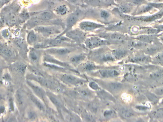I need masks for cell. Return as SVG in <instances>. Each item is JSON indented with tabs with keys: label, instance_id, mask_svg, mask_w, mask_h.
<instances>
[{
	"label": "cell",
	"instance_id": "cell-42",
	"mask_svg": "<svg viewBox=\"0 0 163 122\" xmlns=\"http://www.w3.org/2000/svg\"><path fill=\"white\" fill-rule=\"evenodd\" d=\"M120 9L123 12H124V13H127V12H128L129 11L128 7L125 6H123L121 7Z\"/></svg>",
	"mask_w": 163,
	"mask_h": 122
},
{
	"label": "cell",
	"instance_id": "cell-47",
	"mask_svg": "<svg viewBox=\"0 0 163 122\" xmlns=\"http://www.w3.org/2000/svg\"><path fill=\"white\" fill-rule=\"evenodd\" d=\"M0 118H1V117H0Z\"/></svg>",
	"mask_w": 163,
	"mask_h": 122
},
{
	"label": "cell",
	"instance_id": "cell-34",
	"mask_svg": "<svg viewBox=\"0 0 163 122\" xmlns=\"http://www.w3.org/2000/svg\"><path fill=\"white\" fill-rule=\"evenodd\" d=\"M109 38L112 40H122L123 39H124V37L123 35L120 34H111Z\"/></svg>",
	"mask_w": 163,
	"mask_h": 122
},
{
	"label": "cell",
	"instance_id": "cell-4",
	"mask_svg": "<svg viewBox=\"0 0 163 122\" xmlns=\"http://www.w3.org/2000/svg\"><path fill=\"white\" fill-rule=\"evenodd\" d=\"M75 50L76 49L72 47L60 46L47 48L45 52L51 55L63 57L68 56Z\"/></svg>",
	"mask_w": 163,
	"mask_h": 122
},
{
	"label": "cell",
	"instance_id": "cell-3",
	"mask_svg": "<svg viewBox=\"0 0 163 122\" xmlns=\"http://www.w3.org/2000/svg\"><path fill=\"white\" fill-rule=\"evenodd\" d=\"M90 57L94 60L98 62H114L116 61L111 52L104 51L103 49H98L91 53Z\"/></svg>",
	"mask_w": 163,
	"mask_h": 122
},
{
	"label": "cell",
	"instance_id": "cell-14",
	"mask_svg": "<svg viewBox=\"0 0 163 122\" xmlns=\"http://www.w3.org/2000/svg\"><path fill=\"white\" fill-rule=\"evenodd\" d=\"M79 12L76 11L74 14L70 15L66 20V29L64 33L61 34V35H58V36H61L63 34H64V33L69 31V30L76 23L77 21L78 20L79 16H80Z\"/></svg>",
	"mask_w": 163,
	"mask_h": 122
},
{
	"label": "cell",
	"instance_id": "cell-17",
	"mask_svg": "<svg viewBox=\"0 0 163 122\" xmlns=\"http://www.w3.org/2000/svg\"><path fill=\"white\" fill-rule=\"evenodd\" d=\"M87 58V55L84 54H75L73 56H71L69 61L71 64L73 65H79L83 61L85 60Z\"/></svg>",
	"mask_w": 163,
	"mask_h": 122
},
{
	"label": "cell",
	"instance_id": "cell-19",
	"mask_svg": "<svg viewBox=\"0 0 163 122\" xmlns=\"http://www.w3.org/2000/svg\"><path fill=\"white\" fill-rule=\"evenodd\" d=\"M81 70L84 72H91L97 69H100L101 67L97 66L92 62H87L81 64Z\"/></svg>",
	"mask_w": 163,
	"mask_h": 122
},
{
	"label": "cell",
	"instance_id": "cell-6",
	"mask_svg": "<svg viewBox=\"0 0 163 122\" xmlns=\"http://www.w3.org/2000/svg\"><path fill=\"white\" fill-rule=\"evenodd\" d=\"M96 82L103 88L107 90V92L111 93H117L120 92L123 89V86L122 83L117 82H104L103 81L97 80Z\"/></svg>",
	"mask_w": 163,
	"mask_h": 122
},
{
	"label": "cell",
	"instance_id": "cell-38",
	"mask_svg": "<svg viewBox=\"0 0 163 122\" xmlns=\"http://www.w3.org/2000/svg\"><path fill=\"white\" fill-rule=\"evenodd\" d=\"M144 45V42H133L131 46L134 47H141Z\"/></svg>",
	"mask_w": 163,
	"mask_h": 122
},
{
	"label": "cell",
	"instance_id": "cell-11",
	"mask_svg": "<svg viewBox=\"0 0 163 122\" xmlns=\"http://www.w3.org/2000/svg\"><path fill=\"white\" fill-rule=\"evenodd\" d=\"M43 61H44V62H46V63H50L52 64H55V65L64 67L65 68H68V69L72 70H75L73 69L71 66L68 63L61 62L60 61L58 60V59H57L56 58L52 56L51 54H48L47 53H45V54L44 55Z\"/></svg>",
	"mask_w": 163,
	"mask_h": 122
},
{
	"label": "cell",
	"instance_id": "cell-39",
	"mask_svg": "<svg viewBox=\"0 0 163 122\" xmlns=\"http://www.w3.org/2000/svg\"><path fill=\"white\" fill-rule=\"evenodd\" d=\"M89 108L91 111H92L93 113H95L98 110V106L97 105H91L89 106Z\"/></svg>",
	"mask_w": 163,
	"mask_h": 122
},
{
	"label": "cell",
	"instance_id": "cell-36",
	"mask_svg": "<svg viewBox=\"0 0 163 122\" xmlns=\"http://www.w3.org/2000/svg\"><path fill=\"white\" fill-rule=\"evenodd\" d=\"M7 108L4 105H0V117H3L7 112Z\"/></svg>",
	"mask_w": 163,
	"mask_h": 122
},
{
	"label": "cell",
	"instance_id": "cell-18",
	"mask_svg": "<svg viewBox=\"0 0 163 122\" xmlns=\"http://www.w3.org/2000/svg\"><path fill=\"white\" fill-rule=\"evenodd\" d=\"M79 95L85 99H91L94 97V93L87 88H80L77 89Z\"/></svg>",
	"mask_w": 163,
	"mask_h": 122
},
{
	"label": "cell",
	"instance_id": "cell-43",
	"mask_svg": "<svg viewBox=\"0 0 163 122\" xmlns=\"http://www.w3.org/2000/svg\"><path fill=\"white\" fill-rule=\"evenodd\" d=\"M156 59L158 61L163 60V53H161L156 57Z\"/></svg>",
	"mask_w": 163,
	"mask_h": 122
},
{
	"label": "cell",
	"instance_id": "cell-24",
	"mask_svg": "<svg viewBox=\"0 0 163 122\" xmlns=\"http://www.w3.org/2000/svg\"><path fill=\"white\" fill-rule=\"evenodd\" d=\"M0 54H1L4 56L6 57V58H9L10 57L13 56L14 53L13 50L10 48L4 46L0 48Z\"/></svg>",
	"mask_w": 163,
	"mask_h": 122
},
{
	"label": "cell",
	"instance_id": "cell-9",
	"mask_svg": "<svg viewBox=\"0 0 163 122\" xmlns=\"http://www.w3.org/2000/svg\"><path fill=\"white\" fill-rule=\"evenodd\" d=\"M35 30L45 37L49 36L54 34H58L61 31L57 27L54 26H38L35 28Z\"/></svg>",
	"mask_w": 163,
	"mask_h": 122
},
{
	"label": "cell",
	"instance_id": "cell-5",
	"mask_svg": "<svg viewBox=\"0 0 163 122\" xmlns=\"http://www.w3.org/2000/svg\"><path fill=\"white\" fill-rule=\"evenodd\" d=\"M84 43L85 47L90 50H93L99 47L111 44L110 42L108 41L96 37L87 38L85 39Z\"/></svg>",
	"mask_w": 163,
	"mask_h": 122
},
{
	"label": "cell",
	"instance_id": "cell-40",
	"mask_svg": "<svg viewBox=\"0 0 163 122\" xmlns=\"http://www.w3.org/2000/svg\"><path fill=\"white\" fill-rule=\"evenodd\" d=\"M156 94L159 95V96H161L163 95V88H158L155 91Z\"/></svg>",
	"mask_w": 163,
	"mask_h": 122
},
{
	"label": "cell",
	"instance_id": "cell-23",
	"mask_svg": "<svg viewBox=\"0 0 163 122\" xmlns=\"http://www.w3.org/2000/svg\"><path fill=\"white\" fill-rule=\"evenodd\" d=\"M25 117L30 121L36 119L37 117V114L36 111L32 108H28L25 111Z\"/></svg>",
	"mask_w": 163,
	"mask_h": 122
},
{
	"label": "cell",
	"instance_id": "cell-22",
	"mask_svg": "<svg viewBox=\"0 0 163 122\" xmlns=\"http://www.w3.org/2000/svg\"><path fill=\"white\" fill-rule=\"evenodd\" d=\"M97 95L101 99L104 100H109L112 102L114 101V98L113 96L107 91H104V90L101 89L100 91H97Z\"/></svg>",
	"mask_w": 163,
	"mask_h": 122
},
{
	"label": "cell",
	"instance_id": "cell-10",
	"mask_svg": "<svg viewBox=\"0 0 163 122\" xmlns=\"http://www.w3.org/2000/svg\"><path fill=\"white\" fill-rule=\"evenodd\" d=\"M41 51L38 48L31 47L28 50V58L33 65L38 66L41 56Z\"/></svg>",
	"mask_w": 163,
	"mask_h": 122
},
{
	"label": "cell",
	"instance_id": "cell-46",
	"mask_svg": "<svg viewBox=\"0 0 163 122\" xmlns=\"http://www.w3.org/2000/svg\"><path fill=\"white\" fill-rule=\"evenodd\" d=\"M162 39V41L163 42V38H162V39Z\"/></svg>",
	"mask_w": 163,
	"mask_h": 122
},
{
	"label": "cell",
	"instance_id": "cell-44",
	"mask_svg": "<svg viewBox=\"0 0 163 122\" xmlns=\"http://www.w3.org/2000/svg\"><path fill=\"white\" fill-rule=\"evenodd\" d=\"M68 1H70V3H73V4L76 3L77 1V0H68Z\"/></svg>",
	"mask_w": 163,
	"mask_h": 122
},
{
	"label": "cell",
	"instance_id": "cell-7",
	"mask_svg": "<svg viewBox=\"0 0 163 122\" xmlns=\"http://www.w3.org/2000/svg\"><path fill=\"white\" fill-rule=\"evenodd\" d=\"M25 93L26 94L27 97L29 99L31 103L35 106L41 112H45L46 106L43 103L41 100L38 97H37L33 92L31 91V90L28 88L27 90L25 91Z\"/></svg>",
	"mask_w": 163,
	"mask_h": 122
},
{
	"label": "cell",
	"instance_id": "cell-26",
	"mask_svg": "<svg viewBox=\"0 0 163 122\" xmlns=\"http://www.w3.org/2000/svg\"><path fill=\"white\" fill-rule=\"evenodd\" d=\"M120 113L123 117L126 118H130L134 116V113L127 108H122L121 109Z\"/></svg>",
	"mask_w": 163,
	"mask_h": 122
},
{
	"label": "cell",
	"instance_id": "cell-35",
	"mask_svg": "<svg viewBox=\"0 0 163 122\" xmlns=\"http://www.w3.org/2000/svg\"><path fill=\"white\" fill-rule=\"evenodd\" d=\"M101 17L102 18V19L105 20H108L109 19V18L110 17V13L107 11L103 10L101 11L100 13Z\"/></svg>",
	"mask_w": 163,
	"mask_h": 122
},
{
	"label": "cell",
	"instance_id": "cell-28",
	"mask_svg": "<svg viewBox=\"0 0 163 122\" xmlns=\"http://www.w3.org/2000/svg\"><path fill=\"white\" fill-rule=\"evenodd\" d=\"M88 86L91 89H92L94 91H97V92L102 89L101 86L96 81H91L90 82H89Z\"/></svg>",
	"mask_w": 163,
	"mask_h": 122
},
{
	"label": "cell",
	"instance_id": "cell-21",
	"mask_svg": "<svg viewBox=\"0 0 163 122\" xmlns=\"http://www.w3.org/2000/svg\"><path fill=\"white\" fill-rule=\"evenodd\" d=\"M111 53L116 60L121 59L127 54V51L121 48L113 50L111 51Z\"/></svg>",
	"mask_w": 163,
	"mask_h": 122
},
{
	"label": "cell",
	"instance_id": "cell-29",
	"mask_svg": "<svg viewBox=\"0 0 163 122\" xmlns=\"http://www.w3.org/2000/svg\"><path fill=\"white\" fill-rule=\"evenodd\" d=\"M115 115L114 111L113 110L108 109L106 110L103 113L104 116L105 117V118H111L112 117L114 116Z\"/></svg>",
	"mask_w": 163,
	"mask_h": 122
},
{
	"label": "cell",
	"instance_id": "cell-27",
	"mask_svg": "<svg viewBox=\"0 0 163 122\" xmlns=\"http://www.w3.org/2000/svg\"><path fill=\"white\" fill-rule=\"evenodd\" d=\"M56 13L59 15H64L68 11V8L65 5H61L55 10Z\"/></svg>",
	"mask_w": 163,
	"mask_h": 122
},
{
	"label": "cell",
	"instance_id": "cell-41",
	"mask_svg": "<svg viewBox=\"0 0 163 122\" xmlns=\"http://www.w3.org/2000/svg\"><path fill=\"white\" fill-rule=\"evenodd\" d=\"M136 108L137 109L141 110V111H146L148 109V107L147 106H137Z\"/></svg>",
	"mask_w": 163,
	"mask_h": 122
},
{
	"label": "cell",
	"instance_id": "cell-2",
	"mask_svg": "<svg viewBox=\"0 0 163 122\" xmlns=\"http://www.w3.org/2000/svg\"><path fill=\"white\" fill-rule=\"evenodd\" d=\"M56 76L63 83L70 86H80L87 82L86 80L67 73H59Z\"/></svg>",
	"mask_w": 163,
	"mask_h": 122
},
{
	"label": "cell",
	"instance_id": "cell-12",
	"mask_svg": "<svg viewBox=\"0 0 163 122\" xmlns=\"http://www.w3.org/2000/svg\"><path fill=\"white\" fill-rule=\"evenodd\" d=\"M104 27L102 24L90 21H83L79 24V27L84 31H93Z\"/></svg>",
	"mask_w": 163,
	"mask_h": 122
},
{
	"label": "cell",
	"instance_id": "cell-30",
	"mask_svg": "<svg viewBox=\"0 0 163 122\" xmlns=\"http://www.w3.org/2000/svg\"><path fill=\"white\" fill-rule=\"evenodd\" d=\"M148 60L149 59L147 57L143 56L134 57L131 60V61L134 62H144Z\"/></svg>",
	"mask_w": 163,
	"mask_h": 122
},
{
	"label": "cell",
	"instance_id": "cell-15",
	"mask_svg": "<svg viewBox=\"0 0 163 122\" xmlns=\"http://www.w3.org/2000/svg\"><path fill=\"white\" fill-rule=\"evenodd\" d=\"M24 96V93L19 90H18L14 94V99L15 103H16L17 106L20 108H23L25 105L26 99Z\"/></svg>",
	"mask_w": 163,
	"mask_h": 122
},
{
	"label": "cell",
	"instance_id": "cell-20",
	"mask_svg": "<svg viewBox=\"0 0 163 122\" xmlns=\"http://www.w3.org/2000/svg\"><path fill=\"white\" fill-rule=\"evenodd\" d=\"M27 44L30 46H35L38 44V36L34 31H31L28 34L26 37Z\"/></svg>",
	"mask_w": 163,
	"mask_h": 122
},
{
	"label": "cell",
	"instance_id": "cell-37",
	"mask_svg": "<svg viewBox=\"0 0 163 122\" xmlns=\"http://www.w3.org/2000/svg\"><path fill=\"white\" fill-rule=\"evenodd\" d=\"M1 34L4 39H8L10 36V33L7 30H4L1 32Z\"/></svg>",
	"mask_w": 163,
	"mask_h": 122
},
{
	"label": "cell",
	"instance_id": "cell-32",
	"mask_svg": "<svg viewBox=\"0 0 163 122\" xmlns=\"http://www.w3.org/2000/svg\"><path fill=\"white\" fill-rule=\"evenodd\" d=\"M14 99L12 97H10L8 101V108L11 112H14V104H15Z\"/></svg>",
	"mask_w": 163,
	"mask_h": 122
},
{
	"label": "cell",
	"instance_id": "cell-25",
	"mask_svg": "<svg viewBox=\"0 0 163 122\" xmlns=\"http://www.w3.org/2000/svg\"><path fill=\"white\" fill-rule=\"evenodd\" d=\"M54 18V14L50 11H45L42 13L40 16L41 20L44 21H48L53 20Z\"/></svg>",
	"mask_w": 163,
	"mask_h": 122
},
{
	"label": "cell",
	"instance_id": "cell-1",
	"mask_svg": "<svg viewBox=\"0 0 163 122\" xmlns=\"http://www.w3.org/2000/svg\"><path fill=\"white\" fill-rule=\"evenodd\" d=\"M26 84L31 91L43 101L46 107H48V101L46 92H45L43 87L35 82L28 80H26Z\"/></svg>",
	"mask_w": 163,
	"mask_h": 122
},
{
	"label": "cell",
	"instance_id": "cell-8",
	"mask_svg": "<svg viewBox=\"0 0 163 122\" xmlns=\"http://www.w3.org/2000/svg\"><path fill=\"white\" fill-rule=\"evenodd\" d=\"M66 36L71 40L76 43H83L86 39V34L84 31L79 29L68 31L66 34Z\"/></svg>",
	"mask_w": 163,
	"mask_h": 122
},
{
	"label": "cell",
	"instance_id": "cell-13",
	"mask_svg": "<svg viewBox=\"0 0 163 122\" xmlns=\"http://www.w3.org/2000/svg\"><path fill=\"white\" fill-rule=\"evenodd\" d=\"M98 73L104 78H112L118 76L120 73L114 69H100Z\"/></svg>",
	"mask_w": 163,
	"mask_h": 122
},
{
	"label": "cell",
	"instance_id": "cell-45",
	"mask_svg": "<svg viewBox=\"0 0 163 122\" xmlns=\"http://www.w3.org/2000/svg\"><path fill=\"white\" fill-rule=\"evenodd\" d=\"M3 73L2 71H1V67H0V78H1V74H3Z\"/></svg>",
	"mask_w": 163,
	"mask_h": 122
},
{
	"label": "cell",
	"instance_id": "cell-31",
	"mask_svg": "<svg viewBox=\"0 0 163 122\" xmlns=\"http://www.w3.org/2000/svg\"><path fill=\"white\" fill-rule=\"evenodd\" d=\"M138 39L144 43H150L153 41V38L152 37L144 35V36H141L139 37Z\"/></svg>",
	"mask_w": 163,
	"mask_h": 122
},
{
	"label": "cell",
	"instance_id": "cell-16",
	"mask_svg": "<svg viewBox=\"0 0 163 122\" xmlns=\"http://www.w3.org/2000/svg\"><path fill=\"white\" fill-rule=\"evenodd\" d=\"M46 94L48 98L50 100V101L55 106V107H56L58 111H61V110L63 109V105L61 100L51 92H47Z\"/></svg>",
	"mask_w": 163,
	"mask_h": 122
},
{
	"label": "cell",
	"instance_id": "cell-33",
	"mask_svg": "<svg viewBox=\"0 0 163 122\" xmlns=\"http://www.w3.org/2000/svg\"><path fill=\"white\" fill-rule=\"evenodd\" d=\"M152 115L156 118H163V109L157 110L153 112Z\"/></svg>",
	"mask_w": 163,
	"mask_h": 122
}]
</instances>
